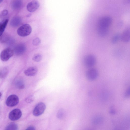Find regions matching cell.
Here are the masks:
<instances>
[{"label": "cell", "instance_id": "cell-1", "mask_svg": "<svg viewBox=\"0 0 130 130\" xmlns=\"http://www.w3.org/2000/svg\"><path fill=\"white\" fill-rule=\"evenodd\" d=\"M32 31L30 26L27 24H25L20 26L18 29V34L20 36L24 37L30 35Z\"/></svg>", "mask_w": 130, "mask_h": 130}, {"label": "cell", "instance_id": "cell-2", "mask_svg": "<svg viewBox=\"0 0 130 130\" xmlns=\"http://www.w3.org/2000/svg\"><path fill=\"white\" fill-rule=\"evenodd\" d=\"M112 22L111 17L108 16H105L100 18L98 23V26L109 28Z\"/></svg>", "mask_w": 130, "mask_h": 130}, {"label": "cell", "instance_id": "cell-3", "mask_svg": "<svg viewBox=\"0 0 130 130\" xmlns=\"http://www.w3.org/2000/svg\"><path fill=\"white\" fill-rule=\"evenodd\" d=\"M96 58L92 54H89L86 56L84 59V64L87 67H91L96 63Z\"/></svg>", "mask_w": 130, "mask_h": 130}, {"label": "cell", "instance_id": "cell-4", "mask_svg": "<svg viewBox=\"0 0 130 130\" xmlns=\"http://www.w3.org/2000/svg\"><path fill=\"white\" fill-rule=\"evenodd\" d=\"M14 53V51L11 49L9 48H6L1 52V59L3 61H7L13 55Z\"/></svg>", "mask_w": 130, "mask_h": 130}, {"label": "cell", "instance_id": "cell-5", "mask_svg": "<svg viewBox=\"0 0 130 130\" xmlns=\"http://www.w3.org/2000/svg\"><path fill=\"white\" fill-rule=\"evenodd\" d=\"M98 70L94 68L88 70L86 72V76L87 79L90 81H93L96 79L98 76Z\"/></svg>", "mask_w": 130, "mask_h": 130}, {"label": "cell", "instance_id": "cell-6", "mask_svg": "<svg viewBox=\"0 0 130 130\" xmlns=\"http://www.w3.org/2000/svg\"><path fill=\"white\" fill-rule=\"evenodd\" d=\"M19 99L18 97L15 94L9 95L6 101V104L9 107H12L17 105L19 103Z\"/></svg>", "mask_w": 130, "mask_h": 130}, {"label": "cell", "instance_id": "cell-7", "mask_svg": "<svg viewBox=\"0 0 130 130\" xmlns=\"http://www.w3.org/2000/svg\"><path fill=\"white\" fill-rule=\"evenodd\" d=\"M46 108L45 104L42 102L38 103L34 108L33 115L35 116H38L42 115L44 112Z\"/></svg>", "mask_w": 130, "mask_h": 130}, {"label": "cell", "instance_id": "cell-8", "mask_svg": "<svg viewBox=\"0 0 130 130\" xmlns=\"http://www.w3.org/2000/svg\"><path fill=\"white\" fill-rule=\"evenodd\" d=\"M22 112L21 110L18 108L14 109L9 113V118L11 121H14L19 119L21 117Z\"/></svg>", "mask_w": 130, "mask_h": 130}, {"label": "cell", "instance_id": "cell-9", "mask_svg": "<svg viewBox=\"0 0 130 130\" xmlns=\"http://www.w3.org/2000/svg\"><path fill=\"white\" fill-rule=\"evenodd\" d=\"M40 4L37 0H33L29 3L27 6V10L30 12L35 11L39 7Z\"/></svg>", "mask_w": 130, "mask_h": 130}, {"label": "cell", "instance_id": "cell-10", "mask_svg": "<svg viewBox=\"0 0 130 130\" xmlns=\"http://www.w3.org/2000/svg\"><path fill=\"white\" fill-rule=\"evenodd\" d=\"M109 32V28L97 27V33L98 35L101 37L106 36Z\"/></svg>", "mask_w": 130, "mask_h": 130}, {"label": "cell", "instance_id": "cell-11", "mask_svg": "<svg viewBox=\"0 0 130 130\" xmlns=\"http://www.w3.org/2000/svg\"><path fill=\"white\" fill-rule=\"evenodd\" d=\"M120 39L123 42L127 43L130 39V30L129 28L126 29L121 35Z\"/></svg>", "mask_w": 130, "mask_h": 130}, {"label": "cell", "instance_id": "cell-12", "mask_svg": "<svg viewBox=\"0 0 130 130\" xmlns=\"http://www.w3.org/2000/svg\"><path fill=\"white\" fill-rule=\"evenodd\" d=\"M38 69L35 66L30 67L25 70L24 73L28 76H33L36 75L38 72Z\"/></svg>", "mask_w": 130, "mask_h": 130}, {"label": "cell", "instance_id": "cell-13", "mask_svg": "<svg viewBox=\"0 0 130 130\" xmlns=\"http://www.w3.org/2000/svg\"><path fill=\"white\" fill-rule=\"evenodd\" d=\"M26 50L25 45L23 44L17 45L15 47L14 52L18 55H20L23 54Z\"/></svg>", "mask_w": 130, "mask_h": 130}, {"label": "cell", "instance_id": "cell-14", "mask_svg": "<svg viewBox=\"0 0 130 130\" xmlns=\"http://www.w3.org/2000/svg\"><path fill=\"white\" fill-rule=\"evenodd\" d=\"M21 19L20 17H15L12 19L10 22V24L12 27H17L21 23Z\"/></svg>", "mask_w": 130, "mask_h": 130}, {"label": "cell", "instance_id": "cell-15", "mask_svg": "<svg viewBox=\"0 0 130 130\" xmlns=\"http://www.w3.org/2000/svg\"><path fill=\"white\" fill-rule=\"evenodd\" d=\"M8 22V20L6 19L0 23V37L3 34Z\"/></svg>", "mask_w": 130, "mask_h": 130}, {"label": "cell", "instance_id": "cell-16", "mask_svg": "<svg viewBox=\"0 0 130 130\" xmlns=\"http://www.w3.org/2000/svg\"><path fill=\"white\" fill-rule=\"evenodd\" d=\"M22 2L21 0H14L12 3V7L13 9L17 10L21 7Z\"/></svg>", "mask_w": 130, "mask_h": 130}, {"label": "cell", "instance_id": "cell-17", "mask_svg": "<svg viewBox=\"0 0 130 130\" xmlns=\"http://www.w3.org/2000/svg\"><path fill=\"white\" fill-rule=\"evenodd\" d=\"M15 85L16 87L19 89H22L24 87V84L23 81L21 79H17L15 82Z\"/></svg>", "mask_w": 130, "mask_h": 130}, {"label": "cell", "instance_id": "cell-18", "mask_svg": "<svg viewBox=\"0 0 130 130\" xmlns=\"http://www.w3.org/2000/svg\"><path fill=\"white\" fill-rule=\"evenodd\" d=\"M103 121L102 117L98 116L94 117L92 120V122L95 125H98L101 124Z\"/></svg>", "mask_w": 130, "mask_h": 130}, {"label": "cell", "instance_id": "cell-19", "mask_svg": "<svg viewBox=\"0 0 130 130\" xmlns=\"http://www.w3.org/2000/svg\"><path fill=\"white\" fill-rule=\"evenodd\" d=\"M8 72V69L6 67H4L0 70V78H3L7 76Z\"/></svg>", "mask_w": 130, "mask_h": 130}, {"label": "cell", "instance_id": "cell-20", "mask_svg": "<svg viewBox=\"0 0 130 130\" xmlns=\"http://www.w3.org/2000/svg\"><path fill=\"white\" fill-rule=\"evenodd\" d=\"M18 126L15 123H11L7 126L5 128L6 130H17L18 129Z\"/></svg>", "mask_w": 130, "mask_h": 130}, {"label": "cell", "instance_id": "cell-21", "mask_svg": "<svg viewBox=\"0 0 130 130\" xmlns=\"http://www.w3.org/2000/svg\"><path fill=\"white\" fill-rule=\"evenodd\" d=\"M121 34L119 33L115 34L112 37L111 42L112 44H115L121 38Z\"/></svg>", "mask_w": 130, "mask_h": 130}, {"label": "cell", "instance_id": "cell-22", "mask_svg": "<svg viewBox=\"0 0 130 130\" xmlns=\"http://www.w3.org/2000/svg\"><path fill=\"white\" fill-rule=\"evenodd\" d=\"M42 58L41 55L40 54H37L34 55L32 57V60L35 61L39 62L42 60Z\"/></svg>", "mask_w": 130, "mask_h": 130}, {"label": "cell", "instance_id": "cell-23", "mask_svg": "<svg viewBox=\"0 0 130 130\" xmlns=\"http://www.w3.org/2000/svg\"><path fill=\"white\" fill-rule=\"evenodd\" d=\"M41 42L40 39L38 37H36L33 39L32 44L34 45L37 46L39 45Z\"/></svg>", "mask_w": 130, "mask_h": 130}, {"label": "cell", "instance_id": "cell-24", "mask_svg": "<svg viewBox=\"0 0 130 130\" xmlns=\"http://www.w3.org/2000/svg\"><path fill=\"white\" fill-rule=\"evenodd\" d=\"M124 97L126 98H128L130 96V88H129L126 90L124 94Z\"/></svg>", "mask_w": 130, "mask_h": 130}, {"label": "cell", "instance_id": "cell-25", "mask_svg": "<svg viewBox=\"0 0 130 130\" xmlns=\"http://www.w3.org/2000/svg\"><path fill=\"white\" fill-rule=\"evenodd\" d=\"M8 37L7 36V35H5V36H3L1 37V40L2 42H6L7 40L8 39Z\"/></svg>", "mask_w": 130, "mask_h": 130}, {"label": "cell", "instance_id": "cell-26", "mask_svg": "<svg viewBox=\"0 0 130 130\" xmlns=\"http://www.w3.org/2000/svg\"><path fill=\"white\" fill-rule=\"evenodd\" d=\"M8 13V11L7 10H5L2 11V14L3 16H5L7 15Z\"/></svg>", "mask_w": 130, "mask_h": 130}, {"label": "cell", "instance_id": "cell-27", "mask_svg": "<svg viewBox=\"0 0 130 130\" xmlns=\"http://www.w3.org/2000/svg\"><path fill=\"white\" fill-rule=\"evenodd\" d=\"M109 112L110 114H111L113 115L115 113V110L113 109L112 107H111V108Z\"/></svg>", "mask_w": 130, "mask_h": 130}, {"label": "cell", "instance_id": "cell-28", "mask_svg": "<svg viewBox=\"0 0 130 130\" xmlns=\"http://www.w3.org/2000/svg\"><path fill=\"white\" fill-rule=\"evenodd\" d=\"M35 128L33 126H31L28 127L26 129V130H35Z\"/></svg>", "mask_w": 130, "mask_h": 130}, {"label": "cell", "instance_id": "cell-29", "mask_svg": "<svg viewBox=\"0 0 130 130\" xmlns=\"http://www.w3.org/2000/svg\"><path fill=\"white\" fill-rule=\"evenodd\" d=\"M30 98L31 97H29L27 98L26 100V101L29 103L32 101V99Z\"/></svg>", "mask_w": 130, "mask_h": 130}, {"label": "cell", "instance_id": "cell-30", "mask_svg": "<svg viewBox=\"0 0 130 130\" xmlns=\"http://www.w3.org/2000/svg\"><path fill=\"white\" fill-rule=\"evenodd\" d=\"M126 2H129V0H126Z\"/></svg>", "mask_w": 130, "mask_h": 130}, {"label": "cell", "instance_id": "cell-31", "mask_svg": "<svg viewBox=\"0 0 130 130\" xmlns=\"http://www.w3.org/2000/svg\"><path fill=\"white\" fill-rule=\"evenodd\" d=\"M2 94L1 93V92H0V98L1 97V96H2Z\"/></svg>", "mask_w": 130, "mask_h": 130}, {"label": "cell", "instance_id": "cell-32", "mask_svg": "<svg viewBox=\"0 0 130 130\" xmlns=\"http://www.w3.org/2000/svg\"><path fill=\"white\" fill-rule=\"evenodd\" d=\"M3 0H0V3L2 2V1Z\"/></svg>", "mask_w": 130, "mask_h": 130}]
</instances>
